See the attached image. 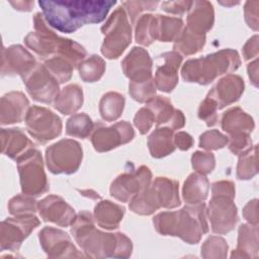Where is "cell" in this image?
Listing matches in <instances>:
<instances>
[{"label": "cell", "instance_id": "cell-41", "mask_svg": "<svg viewBox=\"0 0 259 259\" xmlns=\"http://www.w3.org/2000/svg\"><path fill=\"white\" fill-rule=\"evenodd\" d=\"M37 208V202L32 196L26 194H19L12 197L8 203L9 212L13 215L34 214Z\"/></svg>", "mask_w": 259, "mask_h": 259}, {"label": "cell", "instance_id": "cell-53", "mask_svg": "<svg viewBox=\"0 0 259 259\" xmlns=\"http://www.w3.org/2000/svg\"><path fill=\"white\" fill-rule=\"evenodd\" d=\"M257 199H253L249 201L244 209H243V215L244 218L252 225H258V211H257Z\"/></svg>", "mask_w": 259, "mask_h": 259}, {"label": "cell", "instance_id": "cell-13", "mask_svg": "<svg viewBox=\"0 0 259 259\" xmlns=\"http://www.w3.org/2000/svg\"><path fill=\"white\" fill-rule=\"evenodd\" d=\"M135 132L127 121H118L111 126L98 124L91 136V142L97 152H107L131 142Z\"/></svg>", "mask_w": 259, "mask_h": 259}, {"label": "cell", "instance_id": "cell-10", "mask_svg": "<svg viewBox=\"0 0 259 259\" xmlns=\"http://www.w3.org/2000/svg\"><path fill=\"white\" fill-rule=\"evenodd\" d=\"M22 80L28 94L37 102L51 103L60 92L59 82L44 64H36L28 74L22 77Z\"/></svg>", "mask_w": 259, "mask_h": 259}, {"label": "cell", "instance_id": "cell-4", "mask_svg": "<svg viewBox=\"0 0 259 259\" xmlns=\"http://www.w3.org/2000/svg\"><path fill=\"white\" fill-rule=\"evenodd\" d=\"M33 24L34 31L29 32L24 37V42L41 59L47 61L54 57H61L76 66L85 58L86 51L84 48L72 39L57 35L48 26L42 13L34 14Z\"/></svg>", "mask_w": 259, "mask_h": 259}, {"label": "cell", "instance_id": "cell-2", "mask_svg": "<svg viewBox=\"0 0 259 259\" xmlns=\"http://www.w3.org/2000/svg\"><path fill=\"white\" fill-rule=\"evenodd\" d=\"M71 233L78 245L91 258H127L133 251L132 241L121 233H103L94 226L92 214L82 211L71 225Z\"/></svg>", "mask_w": 259, "mask_h": 259}, {"label": "cell", "instance_id": "cell-31", "mask_svg": "<svg viewBox=\"0 0 259 259\" xmlns=\"http://www.w3.org/2000/svg\"><path fill=\"white\" fill-rule=\"evenodd\" d=\"M151 184L157 192L161 207L174 208L180 205L177 181L167 177H157Z\"/></svg>", "mask_w": 259, "mask_h": 259}, {"label": "cell", "instance_id": "cell-20", "mask_svg": "<svg viewBox=\"0 0 259 259\" xmlns=\"http://www.w3.org/2000/svg\"><path fill=\"white\" fill-rule=\"evenodd\" d=\"M152 112L157 125H167L171 130H179L185 124V117L181 110L175 109L171 101L163 96H155L146 103Z\"/></svg>", "mask_w": 259, "mask_h": 259}, {"label": "cell", "instance_id": "cell-47", "mask_svg": "<svg viewBox=\"0 0 259 259\" xmlns=\"http://www.w3.org/2000/svg\"><path fill=\"white\" fill-rule=\"evenodd\" d=\"M218 110L219 108L215 102L212 99L205 97L204 100L199 105L198 117L203 121H205L206 125L212 126L218 122V119H219L218 113H217Z\"/></svg>", "mask_w": 259, "mask_h": 259}, {"label": "cell", "instance_id": "cell-36", "mask_svg": "<svg viewBox=\"0 0 259 259\" xmlns=\"http://www.w3.org/2000/svg\"><path fill=\"white\" fill-rule=\"evenodd\" d=\"M183 27L181 18L157 15V39L168 42L175 40Z\"/></svg>", "mask_w": 259, "mask_h": 259}, {"label": "cell", "instance_id": "cell-54", "mask_svg": "<svg viewBox=\"0 0 259 259\" xmlns=\"http://www.w3.org/2000/svg\"><path fill=\"white\" fill-rule=\"evenodd\" d=\"M243 56L245 60H250L256 58L258 55V35L252 36L242 49Z\"/></svg>", "mask_w": 259, "mask_h": 259}, {"label": "cell", "instance_id": "cell-45", "mask_svg": "<svg viewBox=\"0 0 259 259\" xmlns=\"http://www.w3.org/2000/svg\"><path fill=\"white\" fill-rule=\"evenodd\" d=\"M191 162H192V167L193 169L202 175H206L210 173L215 165L214 161V156L212 153H207V152H200L196 151L193 153L191 157Z\"/></svg>", "mask_w": 259, "mask_h": 259}, {"label": "cell", "instance_id": "cell-1", "mask_svg": "<svg viewBox=\"0 0 259 259\" xmlns=\"http://www.w3.org/2000/svg\"><path fill=\"white\" fill-rule=\"evenodd\" d=\"M116 1H38L47 23L65 33H72L84 24L105 19Z\"/></svg>", "mask_w": 259, "mask_h": 259}, {"label": "cell", "instance_id": "cell-32", "mask_svg": "<svg viewBox=\"0 0 259 259\" xmlns=\"http://www.w3.org/2000/svg\"><path fill=\"white\" fill-rule=\"evenodd\" d=\"M160 207L157 192L151 183L130 201L131 210L142 215H150Z\"/></svg>", "mask_w": 259, "mask_h": 259}, {"label": "cell", "instance_id": "cell-51", "mask_svg": "<svg viewBox=\"0 0 259 259\" xmlns=\"http://www.w3.org/2000/svg\"><path fill=\"white\" fill-rule=\"evenodd\" d=\"M212 195H225L235 197V186L231 181H218L211 185Z\"/></svg>", "mask_w": 259, "mask_h": 259}, {"label": "cell", "instance_id": "cell-24", "mask_svg": "<svg viewBox=\"0 0 259 259\" xmlns=\"http://www.w3.org/2000/svg\"><path fill=\"white\" fill-rule=\"evenodd\" d=\"M222 128L229 134L228 139L250 136L254 128L253 118L240 107H232L222 116Z\"/></svg>", "mask_w": 259, "mask_h": 259}, {"label": "cell", "instance_id": "cell-43", "mask_svg": "<svg viewBox=\"0 0 259 259\" xmlns=\"http://www.w3.org/2000/svg\"><path fill=\"white\" fill-rule=\"evenodd\" d=\"M227 252V242L218 236L209 237L201 247V256L204 258H225Z\"/></svg>", "mask_w": 259, "mask_h": 259}, {"label": "cell", "instance_id": "cell-49", "mask_svg": "<svg viewBox=\"0 0 259 259\" xmlns=\"http://www.w3.org/2000/svg\"><path fill=\"white\" fill-rule=\"evenodd\" d=\"M192 3L193 1H165L161 3V7L168 13L182 15L190 10Z\"/></svg>", "mask_w": 259, "mask_h": 259}, {"label": "cell", "instance_id": "cell-7", "mask_svg": "<svg viewBox=\"0 0 259 259\" xmlns=\"http://www.w3.org/2000/svg\"><path fill=\"white\" fill-rule=\"evenodd\" d=\"M16 162L23 194L38 196L49 190L42 158L38 150L31 149Z\"/></svg>", "mask_w": 259, "mask_h": 259}, {"label": "cell", "instance_id": "cell-34", "mask_svg": "<svg viewBox=\"0 0 259 259\" xmlns=\"http://www.w3.org/2000/svg\"><path fill=\"white\" fill-rule=\"evenodd\" d=\"M124 97L117 92H107L99 102V112L106 121L116 120L122 113Z\"/></svg>", "mask_w": 259, "mask_h": 259}, {"label": "cell", "instance_id": "cell-55", "mask_svg": "<svg viewBox=\"0 0 259 259\" xmlns=\"http://www.w3.org/2000/svg\"><path fill=\"white\" fill-rule=\"evenodd\" d=\"M248 73H249L250 80L252 81L254 86H257V81H258V61L257 60L249 64Z\"/></svg>", "mask_w": 259, "mask_h": 259}, {"label": "cell", "instance_id": "cell-12", "mask_svg": "<svg viewBox=\"0 0 259 259\" xmlns=\"http://www.w3.org/2000/svg\"><path fill=\"white\" fill-rule=\"evenodd\" d=\"M152 173L146 166L118 175L110 185V194L121 202H128L151 183Z\"/></svg>", "mask_w": 259, "mask_h": 259}, {"label": "cell", "instance_id": "cell-15", "mask_svg": "<svg viewBox=\"0 0 259 259\" xmlns=\"http://www.w3.org/2000/svg\"><path fill=\"white\" fill-rule=\"evenodd\" d=\"M38 238L40 245L48 257H83V255L72 243L69 235L60 229L46 227L39 232Z\"/></svg>", "mask_w": 259, "mask_h": 259}, {"label": "cell", "instance_id": "cell-38", "mask_svg": "<svg viewBox=\"0 0 259 259\" xmlns=\"http://www.w3.org/2000/svg\"><path fill=\"white\" fill-rule=\"evenodd\" d=\"M94 130L92 119L86 113H76L66 123V133L71 137L85 139Z\"/></svg>", "mask_w": 259, "mask_h": 259}, {"label": "cell", "instance_id": "cell-16", "mask_svg": "<svg viewBox=\"0 0 259 259\" xmlns=\"http://www.w3.org/2000/svg\"><path fill=\"white\" fill-rule=\"evenodd\" d=\"M157 69L154 83L157 89L163 92H171L178 82V69L182 62V56L175 52H167L157 57Z\"/></svg>", "mask_w": 259, "mask_h": 259}, {"label": "cell", "instance_id": "cell-22", "mask_svg": "<svg viewBox=\"0 0 259 259\" xmlns=\"http://www.w3.org/2000/svg\"><path fill=\"white\" fill-rule=\"evenodd\" d=\"M29 109V101L19 91L6 93L1 98L0 120L1 124H10L22 121Z\"/></svg>", "mask_w": 259, "mask_h": 259}, {"label": "cell", "instance_id": "cell-11", "mask_svg": "<svg viewBox=\"0 0 259 259\" xmlns=\"http://www.w3.org/2000/svg\"><path fill=\"white\" fill-rule=\"evenodd\" d=\"M40 222L34 214L15 215L7 218L1 224L0 245L1 250L15 252L19 249L22 241L39 226Z\"/></svg>", "mask_w": 259, "mask_h": 259}, {"label": "cell", "instance_id": "cell-17", "mask_svg": "<svg viewBox=\"0 0 259 259\" xmlns=\"http://www.w3.org/2000/svg\"><path fill=\"white\" fill-rule=\"evenodd\" d=\"M35 59L20 45H13L2 50V75H20L21 78L28 74L35 66Z\"/></svg>", "mask_w": 259, "mask_h": 259}, {"label": "cell", "instance_id": "cell-50", "mask_svg": "<svg viewBox=\"0 0 259 259\" xmlns=\"http://www.w3.org/2000/svg\"><path fill=\"white\" fill-rule=\"evenodd\" d=\"M258 1H247L244 7L245 20L249 27L258 30Z\"/></svg>", "mask_w": 259, "mask_h": 259}, {"label": "cell", "instance_id": "cell-8", "mask_svg": "<svg viewBox=\"0 0 259 259\" xmlns=\"http://www.w3.org/2000/svg\"><path fill=\"white\" fill-rule=\"evenodd\" d=\"M83 152L80 144L71 139H63L46 150V162L54 174L75 173L81 165Z\"/></svg>", "mask_w": 259, "mask_h": 259}, {"label": "cell", "instance_id": "cell-28", "mask_svg": "<svg viewBox=\"0 0 259 259\" xmlns=\"http://www.w3.org/2000/svg\"><path fill=\"white\" fill-rule=\"evenodd\" d=\"M148 148L154 158L165 157L175 150L174 131L170 127H157L148 138Z\"/></svg>", "mask_w": 259, "mask_h": 259}, {"label": "cell", "instance_id": "cell-35", "mask_svg": "<svg viewBox=\"0 0 259 259\" xmlns=\"http://www.w3.org/2000/svg\"><path fill=\"white\" fill-rule=\"evenodd\" d=\"M157 39V15L143 14L136 24V41L143 46H150Z\"/></svg>", "mask_w": 259, "mask_h": 259}, {"label": "cell", "instance_id": "cell-9", "mask_svg": "<svg viewBox=\"0 0 259 259\" xmlns=\"http://www.w3.org/2000/svg\"><path fill=\"white\" fill-rule=\"evenodd\" d=\"M24 121L28 134L41 144L54 140L62 133L61 118L46 107H29Z\"/></svg>", "mask_w": 259, "mask_h": 259}, {"label": "cell", "instance_id": "cell-52", "mask_svg": "<svg viewBox=\"0 0 259 259\" xmlns=\"http://www.w3.org/2000/svg\"><path fill=\"white\" fill-rule=\"evenodd\" d=\"M174 145L182 151L189 150L193 145L192 137L185 132H178L174 136Z\"/></svg>", "mask_w": 259, "mask_h": 259}, {"label": "cell", "instance_id": "cell-56", "mask_svg": "<svg viewBox=\"0 0 259 259\" xmlns=\"http://www.w3.org/2000/svg\"><path fill=\"white\" fill-rule=\"evenodd\" d=\"M10 4L16 10L20 11H30L33 6V1H10Z\"/></svg>", "mask_w": 259, "mask_h": 259}, {"label": "cell", "instance_id": "cell-25", "mask_svg": "<svg viewBox=\"0 0 259 259\" xmlns=\"http://www.w3.org/2000/svg\"><path fill=\"white\" fill-rule=\"evenodd\" d=\"M214 20L213 7L208 1H193L187 16V28L197 34L205 35L212 27Z\"/></svg>", "mask_w": 259, "mask_h": 259}, {"label": "cell", "instance_id": "cell-48", "mask_svg": "<svg viewBox=\"0 0 259 259\" xmlns=\"http://www.w3.org/2000/svg\"><path fill=\"white\" fill-rule=\"evenodd\" d=\"M134 123L142 135L147 134L155 123L152 112L145 106L142 107L134 117Z\"/></svg>", "mask_w": 259, "mask_h": 259}, {"label": "cell", "instance_id": "cell-42", "mask_svg": "<svg viewBox=\"0 0 259 259\" xmlns=\"http://www.w3.org/2000/svg\"><path fill=\"white\" fill-rule=\"evenodd\" d=\"M128 92L136 101L147 103L149 100L155 97L156 86L154 83V78L143 82H130Z\"/></svg>", "mask_w": 259, "mask_h": 259}, {"label": "cell", "instance_id": "cell-5", "mask_svg": "<svg viewBox=\"0 0 259 259\" xmlns=\"http://www.w3.org/2000/svg\"><path fill=\"white\" fill-rule=\"evenodd\" d=\"M240 65L238 53L232 49H225L205 57L188 60L183 65L181 74L187 82L207 85L217 77L237 70Z\"/></svg>", "mask_w": 259, "mask_h": 259}, {"label": "cell", "instance_id": "cell-26", "mask_svg": "<svg viewBox=\"0 0 259 259\" xmlns=\"http://www.w3.org/2000/svg\"><path fill=\"white\" fill-rule=\"evenodd\" d=\"M258 225L243 224L239 228L237 249L234 250V257H257L258 253Z\"/></svg>", "mask_w": 259, "mask_h": 259}, {"label": "cell", "instance_id": "cell-29", "mask_svg": "<svg viewBox=\"0 0 259 259\" xmlns=\"http://www.w3.org/2000/svg\"><path fill=\"white\" fill-rule=\"evenodd\" d=\"M124 214V208L109 200H101L94 208V219L103 229H117Z\"/></svg>", "mask_w": 259, "mask_h": 259}, {"label": "cell", "instance_id": "cell-6", "mask_svg": "<svg viewBox=\"0 0 259 259\" xmlns=\"http://www.w3.org/2000/svg\"><path fill=\"white\" fill-rule=\"evenodd\" d=\"M122 6L117 7L101 27L104 40L101 53L107 59H117L132 41V27Z\"/></svg>", "mask_w": 259, "mask_h": 259}, {"label": "cell", "instance_id": "cell-19", "mask_svg": "<svg viewBox=\"0 0 259 259\" xmlns=\"http://www.w3.org/2000/svg\"><path fill=\"white\" fill-rule=\"evenodd\" d=\"M121 68L131 82H143L153 79L152 59L143 48L134 47L122 60Z\"/></svg>", "mask_w": 259, "mask_h": 259}, {"label": "cell", "instance_id": "cell-3", "mask_svg": "<svg viewBox=\"0 0 259 259\" xmlns=\"http://www.w3.org/2000/svg\"><path fill=\"white\" fill-rule=\"evenodd\" d=\"M206 206L203 202L188 204L176 211H163L153 219L156 231L163 236H175L188 244H196L208 232Z\"/></svg>", "mask_w": 259, "mask_h": 259}, {"label": "cell", "instance_id": "cell-44", "mask_svg": "<svg viewBox=\"0 0 259 259\" xmlns=\"http://www.w3.org/2000/svg\"><path fill=\"white\" fill-rule=\"evenodd\" d=\"M229 142L227 136L218 130H210L203 133L199 138V147L205 150H219L224 148Z\"/></svg>", "mask_w": 259, "mask_h": 259}, {"label": "cell", "instance_id": "cell-39", "mask_svg": "<svg viewBox=\"0 0 259 259\" xmlns=\"http://www.w3.org/2000/svg\"><path fill=\"white\" fill-rule=\"evenodd\" d=\"M49 72L56 78L59 84L69 81L72 77L74 66L66 59L61 57H54L47 60L44 64Z\"/></svg>", "mask_w": 259, "mask_h": 259}, {"label": "cell", "instance_id": "cell-18", "mask_svg": "<svg viewBox=\"0 0 259 259\" xmlns=\"http://www.w3.org/2000/svg\"><path fill=\"white\" fill-rule=\"evenodd\" d=\"M37 209L45 222H52L60 227H69L76 219L74 208L58 195H49L38 201Z\"/></svg>", "mask_w": 259, "mask_h": 259}, {"label": "cell", "instance_id": "cell-21", "mask_svg": "<svg viewBox=\"0 0 259 259\" xmlns=\"http://www.w3.org/2000/svg\"><path fill=\"white\" fill-rule=\"evenodd\" d=\"M244 81L240 76L229 74L219 80L207 93L206 97L212 99L218 105V108L222 109L239 100L244 92Z\"/></svg>", "mask_w": 259, "mask_h": 259}, {"label": "cell", "instance_id": "cell-46", "mask_svg": "<svg viewBox=\"0 0 259 259\" xmlns=\"http://www.w3.org/2000/svg\"><path fill=\"white\" fill-rule=\"evenodd\" d=\"M158 1H126L122 2L121 6L128 14L132 23L136 22V19L139 17L140 13L146 10H155L158 6Z\"/></svg>", "mask_w": 259, "mask_h": 259}, {"label": "cell", "instance_id": "cell-14", "mask_svg": "<svg viewBox=\"0 0 259 259\" xmlns=\"http://www.w3.org/2000/svg\"><path fill=\"white\" fill-rule=\"evenodd\" d=\"M233 199L230 196L212 195L206 212L213 233L223 235L234 229L238 218Z\"/></svg>", "mask_w": 259, "mask_h": 259}, {"label": "cell", "instance_id": "cell-33", "mask_svg": "<svg viewBox=\"0 0 259 259\" xmlns=\"http://www.w3.org/2000/svg\"><path fill=\"white\" fill-rule=\"evenodd\" d=\"M205 44V35L197 34L187 27H184L183 30L179 33L174 42V51L180 55L190 56L201 51L202 47Z\"/></svg>", "mask_w": 259, "mask_h": 259}, {"label": "cell", "instance_id": "cell-37", "mask_svg": "<svg viewBox=\"0 0 259 259\" xmlns=\"http://www.w3.org/2000/svg\"><path fill=\"white\" fill-rule=\"evenodd\" d=\"M78 70L79 75L83 81L96 82L102 77L105 71V62L101 57L92 55L80 63Z\"/></svg>", "mask_w": 259, "mask_h": 259}, {"label": "cell", "instance_id": "cell-30", "mask_svg": "<svg viewBox=\"0 0 259 259\" xmlns=\"http://www.w3.org/2000/svg\"><path fill=\"white\" fill-rule=\"evenodd\" d=\"M83 103V91L77 84H70L63 88L56 99L54 107L63 114L75 113Z\"/></svg>", "mask_w": 259, "mask_h": 259}, {"label": "cell", "instance_id": "cell-40", "mask_svg": "<svg viewBox=\"0 0 259 259\" xmlns=\"http://www.w3.org/2000/svg\"><path fill=\"white\" fill-rule=\"evenodd\" d=\"M257 146L252 147L248 152L240 156L237 166V177L241 180L251 179L257 174Z\"/></svg>", "mask_w": 259, "mask_h": 259}, {"label": "cell", "instance_id": "cell-27", "mask_svg": "<svg viewBox=\"0 0 259 259\" xmlns=\"http://www.w3.org/2000/svg\"><path fill=\"white\" fill-rule=\"evenodd\" d=\"M209 183L205 175L200 173L190 174L184 182L182 196L188 204H198L203 202L208 194Z\"/></svg>", "mask_w": 259, "mask_h": 259}, {"label": "cell", "instance_id": "cell-23", "mask_svg": "<svg viewBox=\"0 0 259 259\" xmlns=\"http://www.w3.org/2000/svg\"><path fill=\"white\" fill-rule=\"evenodd\" d=\"M34 148V144L26 137L21 128L1 130V150L9 158L18 161L27 152Z\"/></svg>", "mask_w": 259, "mask_h": 259}]
</instances>
